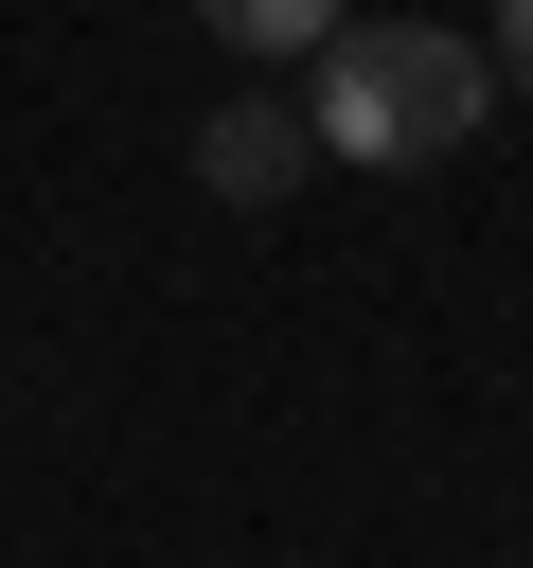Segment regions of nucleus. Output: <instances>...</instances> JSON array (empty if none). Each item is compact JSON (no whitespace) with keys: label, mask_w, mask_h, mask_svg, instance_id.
Here are the masks:
<instances>
[{"label":"nucleus","mask_w":533,"mask_h":568,"mask_svg":"<svg viewBox=\"0 0 533 568\" xmlns=\"http://www.w3.org/2000/svg\"><path fill=\"white\" fill-rule=\"evenodd\" d=\"M480 106H497V53L480 36H444V18H355L338 53H320V160H355V178H426V160H462L480 142Z\"/></svg>","instance_id":"1"},{"label":"nucleus","mask_w":533,"mask_h":568,"mask_svg":"<svg viewBox=\"0 0 533 568\" xmlns=\"http://www.w3.org/2000/svg\"><path fill=\"white\" fill-rule=\"evenodd\" d=\"M302 160H320V124H302L284 89H231V106L195 124V178H213L231 213H266V195H302Z\"/></svg>","instance_id":"2"},{"label":"nucleus","mask_w":533,"mask_h":568,"mask_svg":"<svg viewBox=\"0 0 533 568\" xmlns=\"http://www.w3.org/2000/svg\"><path fill=\"white\" fill-rule=\"evenodd\" d=\"M195 18H213L231 53H302V71H320V53L355 36V0H195Z\"/></svg>","instance_id":"3"},{"label":"nucleus","mask_w":533,"mask_h":568,"mask_svg":"<svg viewBox=\"0 0 533 568\" xmlns=\"http://www.w3.org/2000/svg\"><path fill=\"white\" fill-rule=\"evenodd\" d=\"M497 89L533 106V0H497Z\"/></svg>","instance_id":"4"}]
</instances>
